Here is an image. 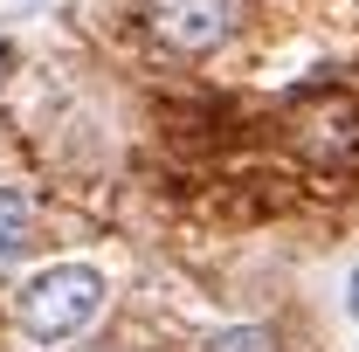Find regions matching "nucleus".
Segmentation results:
<instances>
[{
  "label": "nucleus",
  "mask_w": 359,
  "mask_h": 352,
  "mask_svg": "<svg viewBox=\"0 0 359 352\" xmlns=\"http://www.w3.org/2000/svg\"><path fill=\"white\" fill-rule=\"evenodd\" d=\"M145 28L173 55H215L235 35V0H145Z\"/></svg>",
  "instance_id": "2"
},
{
  "label": "nucleus",
  "mask_w": 359,
  "mask_h": 352,
  "mask_svg": "<svg viewBox=\"0 0 359 352\" xmlns=\"http://www.w3.org/2000/svg\"><path fill=\"white\" fill-rule=\"evenodd\" d=\"M201 352H276V339H269L263 325H228V332H215Z\"/></svg>",
  "instance_id": "5"
},
{
  "label": "nucleus",
  "mask_w": 359,
  "mask_h": 352,
  "mask_svg": "<svg viewBox=\"0 0 359 352\" xmlns=\"http://www.w3.org/2000/svg\"><path fill=\"white\" fill-rule=\"evenodd\" d=\"M353 152H359V111L353 104H339L318 125H304V159H318V166H353Z\"/></svg>",
  "instance_id": "3"
},
{
  "label": "nucleus",
  "mask_w": 359,
  "mask_h": 352,
  "mask_svg": "<svg viewBox=\"0 0 359 352\" xmlns=\"http://www.w3.org/2000/svg\"><path fill=\"white\" fill-rule=\"evenodd\" d=\"M346 304H353V318H359V269H353V290H346Z\"/></svg>",
  "instance_id": "7"
},
{
  "label": "nucleus",
  "mask_w": 359,
  "mask_h": 352,
  "mask_svg": "<svg viewBox=\"0 0 359 352\" xmlns=\"http://www.w3.org/2000/svg\"><path fill=\"white\" fill-rule=\"evenodd\" d=\"M14 76V42H0V83Z\"/></svg>",
  "instance_id": "6"
},
{
  "label": "nucleus",
  "mask_w": 359,
  "mask_h": 352,
  "mask_svg": "<svg viewBox=\"0 0 359 352\" xmlns=\"http://www.w3.org/2000/svg\"><path fill=\"white\" fill-rule=\"evenodd\" d=\"M28 242H35V201L21 187H0V269L21 263Z\"/></svg>",
  "instance_id": "4"
},
{
  "label": "nucleus",
  "mask_w": 359,
  "mask_h": 352,
  "mask_svg": "<svg viewBox=\"0 0 359 352\" xmlns=\"http://www.w3.org/2000/svg\"><path fill=\"white\" fill-rule=\"evenodd\" d=\"M104 276L90 263H48L35 269L28 283H21V297H14V325L35 339V346H69V339H83L90 325L104 318Z\"/></svg>",
  "instance_id": "1"
}]
</instances>
